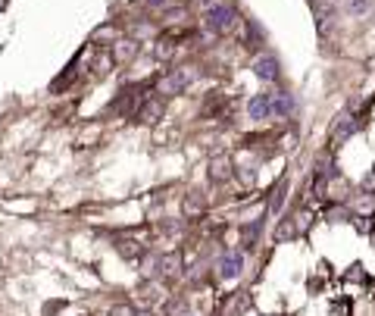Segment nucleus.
I'll return each mask as SVG.
<instances>
[{
  "instance_id": "f257e3e1",
  "label": "nucleus",
  "mask_w": 375,
  "mask_h": 316,
  "mask_svg": "<svg viewBox=\"0 0 375 316\" xmlns=\"http://www.w3.org/2000/svg\"><path fill=\"white\" fill-rule=\"evenodd\" d=\"M203 22L210 32H228L231 22H235V10H231L228 3H212V7L206 10Z\"/></svg>"
},
{
  "instance_id": "f03ea898",
  "label": "nucleus",
  "mask_w": 375,
  "mask_h": 316,
  "mask_svg": "<svg viewBox=\"0 0 375 316\" xmlns=\"http://www.w3.org/2000/svg\"><path fill=\"white\" fill-rule=\"evenodd\" d=\"M191 82H194V69H175L160 78V91L162 94H181Z\"/></svg>"
},
{
  "instance_id": "7ed1b4c3",
  "label": "nucleus",
  "mask_w": 375,
  "mask_h": 316,
  "mask_svg": "<svg viewBox=\"0 0 375 316\" xmlns=\"http://www.w3.org/2000/svg\"><path fill=\"white\" fill-rule=\"evenodd\" d=\"M247 116L253 122H262L272 116V94H253L247 101Z\"/></svg>"
},
{
  "instance_id": "20e7f679",
  "label": "nucleus",
  "mask_w": 375,
  "mask_h": 316,
  "mask_svg": "<svg viewBox=\"0 0 375 316\" xmlns=\"http://www.w3.org/2000/svg\"><path fill=\"white\" fill-rule=\"evenodd\" d=\"M253 76L260 78V82H275V78H278V60H275L272 53H262L253 63Z\"/></svg>"
},
{
  "instance_id": "39448f33",
  "label": "nucleus",
  "mask_w": 375,
  "mask_h": 316,
  "mask_svg": "<svg viewBox=\"0 0 375 316\" xmlns=\"http://www.w3.org/2000/svg\"><path fill=\"white\" fill-rule=\"evenodd\" d=\"M244 269V257L238 251H228L222 253V260H219V276L222 278H238Z\"/></svg>"
},
{
  "instance_id": "423d86ee",
  "label": "nucleus",
  "mask_w": 375,
  "mask_h": 316,
  "mask_svg": "<svg viewBox=\"0 0 375 316\" xmlns=\"http://www.w3.org/2000/svg\"><path fill=\"white\" fill-rule=\"evenodd\" d=\"M181 272V260H178V253H162L160 260H156V276H162V278H175Z\"/></svg>"
},
{
  "instance_id": "0eeeda50",
  "label": "nucleus",
  "mask_w": 375,
  "mask_h": 316,
  "mask_svg": "<svg viewBox=\"0 0 375 316\" xmlns=\"http://www.w3.org/2000/svg\"><path fill=\"white\" fill-rule=\"evenodd\" d=\"M356 119L353 116H341V119L335 122V132H331V144H344V141L350 138V135H356Z\"/></svg>"
},
{
  "instance_id": "6e6552de",
  "label": "nucleus",
  "mask_w": 375,
  "mask_h": 316,
  "mask_svg": "<svg viewBox=\"0 0 375 316\" xmlns=\"http://www.w3.org/2000/svg\"><path fill=\"white\" fill-rule=\"evenodd\" d=\"M294 110H297V101H294V94H275L272 97V113L275 116H291Z\"/></svg>"
},
{
  "instance_id": "1a4fd4ad",
  "label": "nucleus",
  "mask_w": 375,
  "mask_h": 316,
  "mask_svg": "<svg viewBox=\"0 0 375 316\" xmlns=\"http://www.w3.org/2000/svg\"><path fill=\"white\" fill-rule=\"evenodd\" d=\"M210 176L216 178V182H225V178H231V160H228V157H212Z\"/></svg>"
},
{
  "instance_id": "9d476101",
  "label": "nucleus",
  "mask_w": 375,
  "mask_h": 316,
  "mask_svg": "<svg viewBox=\"0 0 375 316\" xmlns=\"http://www.w3.org/2000/svg\"><path fill=\"white\" fill-rule=\"evenodd\" d=\"M369 10H372V0H344V13L347 16H366Z\"/></svg>"
},
{
  "instance_id": "9b49d317",
  "label": "nucleus",
  "mask_w": 375,
  "mask_h": 316,
  "mask_svg": "<svg viewBox=\"0 0 375 316\" xmlns=\"http://www.w3.org/2000/svg\"><path fill=\"white\" fill-rule=\"evenodd\" d=\"M185 213H188V216H197V213H203V194H197V191H191V194L185 197Z\"/></svg>"
},
{
  "instance_id": "f8f14e48",
  "label": "nucleus",
  "mask_w": 375,
  "mask_h": 316,
  "mask_svg": "<svg viewBox=\"0 0 375 316\" xmlns=\"http://www.w3.org/2000/svg\"><path fill=\"white\" fill-rule=\"evenodd\" d=\"M160 113H162V103L160 101H153V107H150V103H144L141 122H156V119H160Z\"/></svg>"
},
{
  "instance_id": "ddd939ff",
  "label": "nucleus",
  "mask_w": 375,
  "mask_h": 316,
  "mask_svg": "<svg viewBox=\"0 0 375 316\" xmlns=\"http://www.w3.org/2000/svg\"><path fill=\"white\" fill-rule=\"evenodd\" d=\"M131 51H135V41H125V44H119V47H116L112 60H116V63H119V60H128V57H131Z\"/></svg>"
},
{
  "instance_id": "4468645a",
  "label": "nucleus",
  "mask_w": 375,
  "mask_h": 316,
  "mask_svg": "<svg viewBox=\"0 0 375 316\" xmlns=\"http://www.w3.org/2000/svg\"><path fill=\"white\" fill-rule=\"evenodd\" d=\"M112 316H138L131 307H112Z\"/></svg>"
},
{
  "instance_id": "2eb2a0df",
  "label": "nucleus",
  "mask_w": 375,
  "mask_h": 316,
  "mask_svg": "<svg viewBox=\"0 0 375 316\" xmlns=\"http://www.w3.org/2000/svg\"><path fill=\"white\" fill-rule=\"evenodd\" d=\"M144 3H147V7H166L169 0H144Z\"/></svg>"
},
{
  "instance_id": "dca6fc26",
  "label": "nucleus",
  "mask_w": 375,
  "mask_h": 316,
  "mask_svg": "<svg viewBox=\"0 0 375 316\" xmlns=\"http://www.w3.org/2000/svg\"><path fill=\"white\" fill-rule=\"evenodd\" d=\"M312 3H331V0H312Z\"/></svg>"
}]
</instances>
